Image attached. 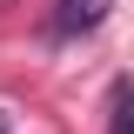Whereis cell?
<instances>
[{"label":"cell","mask_w":134,"mask_h":134,"mask_svg":"<svg viewBox=\"0 0 134 134\" xmlns=\"http://www.w3.org/2000/svg\"><path fill=\"white\" fill-rule=\"evenodd\" d=\"M107 7H114V0H60V7H54V34H60V40L94 34L100 20H107Z\"/></svg>","instance_id":"cell-1"},{"label":"cell","mask_w":134,"mask_h":134,"mask_svg":"<svg viewBox=\"0 0 134 134\" xmlns=\"http://www.w3.org/2000/svg\"><path fill=\"white\" fill-rule=\"evenodd\" d=\"M107 134H127V81L107 87Z\"/></svg>","instance_id":"cell-2"}]
</instances>
